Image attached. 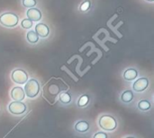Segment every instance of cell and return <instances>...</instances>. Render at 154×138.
I'll return each mask as SVG.
<instances>
[{
	"mask_svg": "<svg viewBox=\"0 0 154 138\" xmlns=\"http://www.w3.org/2000/svg\"><path fill=\"white\" fill-rule=\"evenodd\" d=\"M137 108L140 111L146 112V111H149L151 110L152 104H151L150 101H148V100H141L137 103Z\"/></svg>",
	"mask_w": 154,
	"mask_h": 138,
	"instance_id": "9a60e30c",
	"label": "cell"
},
{
	"mask_svg": "<svg viewBox=\"0 0 154 138\" xmlns=\"http://www.w3.org/2000/svg\"><path fill=\"white\" fill-rule=\"evenodd\" d=\"M125 138H136V137H125Z\"/></svg>",
	"mask_w": 154,
	"mask_h": 138,
	"instance_id": "7402d4cb",
	"label": "cell"
},
{
	"mask_svg": "<svg viewBox=\"0 0 154 138\" xmlns=\"http://www.w3.org/2000/svg\"><path fill=\"white\" fill-rule=\"evenodd\" d=\"M26 16L27 19L31 20L32 22H39L42 19V12L40 9L35 8V7H32L29 8L26 12Z\"/></svg>",
	"mask_w": 154,
	"mask_h": 138,
	"instance_id": "9c48e42d",
	"label": "cell"
},
{
	"mask_svg": "<svg viewBox=\"0 0 154 138\" xmlns=\"http://www.w3.org/2000/svg\"><path fill=\"white\" fill-rule=\"evenodd\" d=\"M74 129L78 133L85 134L90 129V124L87 120H79L75 123Z\"/></svg>",
	"mask_w": 154,
	"mask_h": 138,
	"instance_id": "30bf717a",
	"label": "cell"
},
{
	"mask_svg": "<svg viewBox=\"0 0 154 138\" xmlns=\"http://www.w3.org/2000/svg\"><path fill=\"white\" fill-rule=\"evenodd\" d=\"M21 26L23 28V29H31L32 26V22L29 19H23L22 22H21Z\"/></svg>",
	"mask_w": 154,
	"mask_h": 138,
	"instance_id": "ffe728a7",
	"label": "cell"
},
{
	"mask_svg": "<svg viewBox=\"0 0 154 138\" xmlns=\"http://www.w3.org/2000/svg\"><path fill=\"white\" fill-rule=\"evenodd\" d=\"M93 138H108V135L105 131H99L93 136Z\"/></svg>",
	"mask_w": 154,
	"mask_h": 138,
	"instance_id": "44dd1931",
	"label": "cell"
},
{
	"mask_svg": "<svg viewBox=\"0 0 154 138\" xmlns=\"http://www.w3.org/2000/svg\"><path fill=\"white\" fill-rule=\"evenodd\" d=\"M35 32L38 34L39 37L47 38L49 36V34H50V28L45 23L39 22L35 26Z\"/></svg>",
	"mask_w": 154,
	"mask_h": 138,
	"instance_id": "8fae6325",
	"label": "cell"
},
{
	"mask_svg": "<svg viewBox=\"0 0 154 138\" xmlns=\"http://www.w3.org/2000/svg\"><path fill=\"white\" fill-rule=\"evenodd\" d=\"M28 78L29 76L26 71L21 68L14 69L11 73V79L13 80L14 83L18 84H24L28 81Z\"/></svg>",
	"mask_w": 154,
	"mask_h": 138,
	"instance_id": "8992f818",
	"label": "cell"
},
{
	"mask_svg": "<svg viewBox=\"0 0 154 138\" xmlns=\"http://www.w3.org/2000/svg\"><path fill=\"white\" fill-rule=\"evenodd\" d=\"M19 17L13 12H5L0 15V23L7 28H13L18 24Z\"/></svg>",
	"mask_w": 154,
	"mask_h": 138,
	"instance_id": "277c9868",
	"label": "cell"
},
{
	"mask_svg": "<svg viewBox=\"0 0 154 138\" xmlns=\"http://www.w3.org/2000/svg\"><path fill=\"white\" fill-rule=\"evenodd\" d=\"M26 40L31 44H35L39 41V36L34 31H29L26 34Z\"/></svg>",
	"mask_w": 154,
	"mask_h": 138,
	"instance_id": "e0dca14e",
	"label": "cell"
},
{
	"mask_svg": "<svg viewBox=\"0 0 154 138\" xmlns=\"http://www.w3.org/2000/svg\"><path fill=\"white\" fill-rule=\"evenodd\" d=\"M10 96L14 101H23L25 98V93H24L23 88H22L21 86L14 87L10 92Z\"/></svg>",
	"mask_w": 154,
	"mask_h": 138,
	"instance_id": "ba28073f",
	"label": "cell"
},
{
	"mask_svg": "<svg viewBox=\"0 0 154 138\" xmlns=\"http://www.w3.org/2000/svg\"><path fill=\"white\" fill-rule=\"evenodd\" d=\"M90 102V95L85 93L79 97L77 101V106L79 108H86Z\"/></svg>",
	"mask_w": 154,
	"mask_h": 138,
	"instance_id": "5bb4252c",
	"label": "cell"
},
{
	"mask_svg": "<svg viewBox=\"0 0 154 138\" xmlns=\"http://www.w3.org/2000/svg\"><path fill=\"white\" fill-rule=\"evenodd\" d=\"M138 71L135 68H128L124 72L123 77L125 81H134L138 77Z\"/></svg>",
	"mask_w": 154,
	"mask_h": 138,
	"instance_id": "7c38bea8",
	"label": "cell"
},
{
	"mask_svg": "<svg viewBox=\"0 0 154 138\" xmlns=\"http://www.w3.org/2000/svg\"><path fill=\"white\" fill-rule=\"evenodd\" d=\"M59 101L63 105H69L72 101V96L69 92H65L59 95Z\"/></svg>",
	"mask_w": 154,
	"mask_h": 138,
	"instance_id": "2e32d148",
	"label": "cell"
},
{
	"mask_svg": "<svg viewBox=\"0 0 154 138\" xmlns=\"http://www.w3.org/2000/svg\"><path fill=\"white\" fill-rule=\"evenodd\" d=\"M91 7V1L90 0H85L83 3H81L80 4V7H79V10L83 13L88 11Z\"/></svg>",
	"mask_w": 154,
	"mask_h": 138,
	"instance_id": "ac0fdd59",
	"label": "cell"
},
{
	"mask_svg": "<svg viewBox=\"0 0 154 138\" xmlns=\"http://www.w3.org/2000/svg\"><path fill=\"white\" fill-rule=\"evenodd\" d=\"M98 126L103 131L112 132L117 128V120L112 115L104 114L98 119Z\"/></svg>",
	"mask_w": 154,
	"mask_h": 138,
	"instance_id": "7a4b0ae2",
	"label": "cell"
},
{
	"mask_svg": "<svg viewBox=\"0 0 154 138\" xmlns=\"http://www.w3.org/2000/svg\"><path fill=\"white\" fill-rule=\"evenodd\" d=\"M41 90L40 83L36 79H30L24 84V93L25 96H27L30 99H34L38 96Z\"/></svg>",
	"mask_w": 154,
	"mask_h": 138,
	"instance_id": "3957f363",
	"label": "cell"
},
{
	"mask_svg": "<svg viewBox=\"0 0 154 138\" xmlns=\"http://www.w3.org/2000/svg\"><path fill=\"white\" fill-rule=\"evenodd\" d=\"M150 82L147 77H141L133 84V91L136 92H143L149 87Z\"/></svg>",
	"mask_w": 154,
	"mask_h": 138,
	"instance_id": "52a82bcc",
	"label": "cell"
},
{
	"mask_svg": "<svg viewBox=\"0 0 154 138\" xmlns=\"http://www.w3.org/2000/svg\"><path fill=\"white\" fill-rule=\"evenodd\" d=\"M8 111L14 116H21L24 114L27 110L26 104L23 101H13L8 104Z\"/></svg>",
	"mask_w": 154,
	"mask_h": 138,
	"instance_id": "5b68a950",
	"label": "cell"
},
{
	"mask_svg": "<svg viewBox=\"0 0 154 138\" xmlns=\"http://www.w3.org/2000/svg\"><path fill=\"white\" fill-rule=\"evenodd\" d=\"M146 1H148V2H153L154 0H146Z\"/></svg>",
	"mask_w": 154,
	"mask_h": 138,
	"instance_id": "603a6c76",
	"label": "cell"
},
{
	"mask_svg": "<svg viewBox=\"0 0 154 138\" xmlns=\"http://www.w3.org/2000/svg\"><path fill=\"white\" fill-rule=\"evenodd\" d=\"M134 94L133 90H125L121 94V101L124 103H130L134 101Z\"/></svg>",
	"mask_w": 154,
	"mask_h": 138,
	"instance_id": "4fadbf2b",
	"label": "cell"
},
{
	"mask_svg": "<svg viewBox=\"0 0 154 138\" xmlns=\"http://www.w3.org/2000/svg\"><path fill=\"white\" fill-rule=\"evenodd\" d=\"M61 93V87L55 80L48 83L43 88V96L50 102H54L56 98Z\"/></svg>",
	"mask_w": 154,
	"mask_h": 138,
	"instance_id": "6da1fadb",
	"label": "cell"
},
{
	"mask_svg": "<svg viewBox=\"0 0 154 138\" xmlns=\"http://www.w3.org/2000/svg\"><path fill=\"white\" fill-rule=\"evenodd\" d=\"M22 3H23V5L24 7H27V8L34 7L37 4V1L36 0H23Z\"/></svg>",
	"mask_w": 154,
	"mask_h": 138,
	"instance_id": "d6986e66",
	"label": "cell"
}]
</instances>
